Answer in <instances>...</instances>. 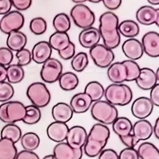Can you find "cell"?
<instances>
[{
	"label": "cell",
	"instance_id": "6da1fadb",
	"mask_svg": "<svg viewBox=\"0 0 159 159\" xmlns=\"http://www.w3.org/2000/svg\"><path fill=\"white\" fill-rule=\"evenodd\" d=\"M119 18L116 14L107 11L99 17V32L103 39V45L108 49H116L120 45L121 35L119 34Z\"/></svg>",
	"mask_w": 159,
	"mask_h": 159
},
{
	"label": "cell",
	"instance_id": "7a4b0ae2",
	"mask_svg": "<svg viewBox=\"0 0 159 159\" xmlns=\"http://www.w3.org/2000/svg\"><path fill=\"white\" fill-rule=\"evenodd\" d=\"M110 129L102 123L92 126L84 146V152L89 157H95L105 148L110 138Z\"/></svg>",
	"mask_w": 159,
	"mask_h": 159
},
{
	"label": "cell",
	"instance_id": "3957f363",
	"mask_svg": "<svg viewBox=\"0 0 159 159\" xmlns=\"http://www.w3.org/2000/svg\"><path fill=\"white\" fill-rule=\"evenodd\" d=\"M106 101L114 106H126L131 102L133 92L125 84H111L104 89Z\"/></svg>",
	"mask_w": 159,
	"mask_h": 159
},
{
	"label": "cell",
	"instance_id": "277c9868",
	"mask_svg": "<svg viewBox=\"0 0 159 159\" xmlns=\"http://www.w3.org/2000/svg\"><path fill=\"white\" fill-rule=\"evenodd\" d=\"M92 118L103 125H111L119 117L116 106L111 104L106 100L93 102L91 107Z\"/></svg>",
	"mask_w": 159,
	"mask_h": 159
},
{
	"label": "cell",
	"instance_id": "5b68a950",
	"mask_svg": "<svg viewBox=\"0 0 159 159\" xmlns=\"http://www.w3.org/2000/svg\"><path fill=\"white\" fill-rule=\"evenodd\" d=\"M26 114V107L19 101H7L0 105V120L5 123L22 121Z\"/></svg>",
	"mask_w": 159,
	"mask_h": 159
},
{
	"label": "cell",
	"instance_id": "8992f818",
	"mask_svg": "<svg viewBox=\"0 0 159 159\" xmlns=\"http://www.w3.org/2000/svg\"><path fill=\"white\" fill-rule=\"evenodd\" d=\"M26 96L33 105L38 108L46 107L51 100V93L46 85L42 82L31 84L26 90Z\"/></svg>",
	"mask_w": 159,
	"mask_h": 159
},
{
	"label": "cell",
	"instance_id": "52a82bcc",
	"mask_svg": "<svg viewBox=\"0 0 159 159\" xmlns=\"http://www.w3.org/2000/svg\"><path fill=\"white\" fill-rule=\"evenodd\" d=\"M112 129L127 147H134L138 143L132 134L131 121L127 117H118L112 123Z\"/></svg>",
	"mask_w": 159,
	"mask_h": 159
},
{
	"label": "cell",
	"instance_id": "ba28073f",
	"mask_svg": "<svg viewBox=\"0 0 159 159\" xmlns=\"http://www.w3.org/2000/svg\"><path fill=\"white\" fill-rule=\"evenodd\" d=\"M73 22L80 29H86L96 22V16L93 11L84 4H76L72 8L70 12Z\"/></svg>",
	"mask_w": 159,
	"mask_h": 159
},
{
	"label": "cell",
	"instance_id": "9c48e42d",
	"mask_svg": "<svg viewBox=\"0 0 159 159\" xmlns=\"http://www.w3.org/2000/svg\"><path fill=\"white\" fill-rule=\"evenodd\" d=\"M89 54L95 65L101 69L108 68L115 60V54L112 49L102 44H97L91 48Z\"/></svg>",
	"mask_w": 159,
	"mask_h": 159
},
{
	"label": "cell",
	"instance_id": "30bf717a",
	"mask_svg": "<svg viewBox=\"0 0 159 159\" xmlns=\"http://www.w3.org/2000/svg\"><path fill=\"white\" fill-rule=\"evenodd\" d=\"M63 73V65L56 58L50 57L42 64L41 69V78L44 82L52 84L58 81L61 75Z\"/></svg>",
	"mask_w": 159,
	"mask_h": 159
},
{
	"label": "cell",
	"instance_id": "8fae6325",
	"mask_svg": "<svg viewBox=\"0 0 159 159\" xmlns=\"http://www.w3.org/2000/svg\"><path fill=\"white\" fill-rule=\"evenodd\" d=\"M25 18L20 11H13L6 14L0 19V30L5 34L20 30L24 25Z\"/></svg>",
	"mask_w": 159,
	"mask_h": 159
},
{
	"label": "cell",
	"instance_id": "7c38bea8",
	"mask_svg": "<svg viewBox=\"0 0 159 159\" xmlns=\"http://www.w3.org/2000/svg\"><path fill=\"white\" fill-rule=\"evenodd\" d=\"M154 105L150 99L145 96L136 99L131 105V113L139 119H146L152 114Z\"/></svg>",
	"mask_w": 159,
	"mask_h": 159
},
{
	"label": "cell",
	"instance_id": "4fadbf2b",
	"mask_svg": "<svg viewBox=\"0 0 159 159\" xmlns=\"http://www.w3.org/2000/svg\"><path fill=\"white\" fill-rule=\"evenodd\" d=\"M143 52L150 57H159V34L155 31H150L145 34L142 39Z\"/></svg>",
	"mask_w": 159,
	"mask_h": 159
},
{
	"label": "cell",
	"instance_id": "5bb4252c",
	"mask_svg": "<svg viewBox=\"0 0 159 159\" xmlns=\"http://www.w3.org/2000/svg\"><path fill=\"white\" fill-rule=\"evenodd\" d=\"M136 19L142 25L156 24L157 26H159V9L150 6H143L136 12Z\"/></svg>",
	"mask_w": 159,
	"mask_h": 159
},
{
	"label": "cell",
	"instance_id": "9a60e30c",
	"mask_svg": "<svg viewBox=\"0 0 159 159\" xmlns=\"http://www.w3.org/2000/svg\"><path fill=\"white\" fill-rule=\"evenodd\" d=\"M88 133L84 127L74 126L69 129L66 143L73 149H83L87 139Z\"/></svg>",
	"mask_w": 159,
	"mask_h": 159
},
{
	"label": "cell",
	"instance_id": "2e32d148",
	"mask_svg": "<svg viewBox=\"0 0 159 159\" xmlns=\"http://www.w3.org/2000/svg\"><path fill=\"white\" fill-rule=\"evenodd\" d=\"M52 155L55 159H81L83 149H73L67 143L62 142L55 146Z\"/></svg>",
	"mask_w": 159,
	"mask_h": 159
},
{
	"label": "cell",
	"instance_id": "e0dca14e",
	"mask_svg": "<svg viewBox=\"0 0 159 159\" xmlns=\"http://www.w3.org/2000/svg\"><path fill=\"white\" fill-rule=\"evenodd\" d=\"M101 39L99 30L93 26L83 29L79 34V42L84 49H91L99 44Z\"/></svg>",
	"mask_w": 159,
	"mask_h": 159
},
{
	"label": "cell",
	"instance_id": "ac0fdd59",
	"mask_svg": "<svg viewBox=\"0 0 159 159\" xmlns=\"http://www.w3.org/2000/svg\"><path fill=\"white\" fill-rule=\"evenodd\" d=\"M69 129V126L66 123L54 121L48 126L46 133L50 140L59 143L66 140Z\"/></svg>",
	"mask_w": 159,
	"mask_h": 159
},
{
	"label": "cell",
	"instance_id": "d6986e66",
	"mask_svg": "<svg viewBox=\"0 0 159 159\" xmlns=\"http://www.w3.org/2000/svg\"><path fill=\"white\" fill-rule=\"evenodd\" d=\"M122 50L125 56L131 61L139 60L144 53L141 42L135 38L126 40L122 45Z\"/></svg>",
	"mask_w": 159,
	"mask_h": 159
},
{
	"label": "cell",
	"instance_id": "ffe728a7",
	"mask_svg": "<svg viewBox=\"0 0 159 159\" xmlns=\"http://www.w3.org/2000/svg\"><path fill=\"white\" fill-rule=\"evenodd\" d=\"M132 134L138 143L146 141L153 134V126L147 119H139L133 124Z\"/></svg>",
	"mask_w": 159,
	"mask_h": 159
},
{
	"label": "cell",
	"instance_id": "44dd1931",
	"mask_svg": "<svg viewBox=\"0 0 159 159\" xmlns=\"http://www.w3.org/2000/svg\"><path fill=\"white\" fill-rule=\"evenodd\" d=\"M52 49L48 42L41 41L35 44L32 49V61L38 65H42L51 57Z\"/></svg>",
	"mask_w": 159,
	"mask_h": 159
},
{
	"label": "cell",
	"instance_id": "7402d4cb",
	"mask_svg": "<svg viewBox=\"0 0 159 159\" xmlns=\"http://www.w3.org/2000/svg\"><path fill=\"white\" fill-rule=\"evenodd\" d=\"M135 82L139 89L145 91L150 90L158 84L155 72L150 68H142L140 74Z\"/></svg>",
	"mask_w": 159,
	"mask_h": 159
},
{
	"label": "cell",
	"instance_id": "603a6c76",
	"mask_svg": "<svg viewBox=\"0 0 159 159\" xmlns=\"http://www.w3.org/2000/svg\"><path fill=\"white\" fill-rule=\"evenodd\" d=\"M92 100L85 92H80L72 96L70 100V106L72 111L76 114H83L92 107Z\"/></svg>",
	"mask_w": 159,
	"mask_h": 159
},
{
	"label": "cell",
	"instance_id": "cb8c5ba5",
	"mask_svg": "<svg viewBox=\"0 0 159 159\" xmlns=\"http://www.w3.org/2000/svg\"><path fill=\"white\" fill-rule=\"evenodd\" d=\"M73 111L69 104L66 103H58L52 108V116L54 121L67 123L73 116Z\"/></svg>",
	"mask_w": 159,
	"mask_h": 159
},
{
	"label": "cell",
	"instance_id": "d4e9b609",
	"mask_svg": "<svg viewBox=\"0 0 159 159\" xmlns=\"http://www.w3.org/2000/svg\"><path fill=\"white\" fill-rule=\"evenodd\" d=\"M127 68L123 62H115L108 67L107 77L112 84H122L127 80Z\"/></svg>",
	"mask_w": 159,
	"mask_h": 159
},
{
	"label": "cell",
	"instance_id": "484cf974",
	"mask_svg": "<svg viewBox=\"0 0 159 159\" xmlns=\"http://www.w3.org/2000/svg\"><path fill=\"white\" fill-rule=\"evenodd\" d=\"M27 44V37L20 30L10 33L7 39V46L11 51H18L25 48Z\"/></svg>",
	"mask_w": 159,
	"mask_h": 159
},
{
	"label": "cell",
	"instance_id": "4316f807",
	"mask_svg": "<svg viewBox=\"0 0 159 159\" xmlns=\"http://www.w3.org/2000/svg\"><path fill=\"white\" fill-rule=\"evenodd\" d=\"M48 42L52 49L59 52V51L64 50L69 46V44L71 43V40L67 33L56 31L49 37Z\"/></svg>",
	"mask_w": 159,
	"mask_h": 159
},
{
	"label": "cell",
	"instance_id": "83f0119b",
	"mask_svg": "<svg viewBox=\"0 0 159 159\" xmlns=\"http://www.w3.org/2000/svg\"><path fill=\"white\" fill-rule=\"evenodd\" d=\"M118 30L119 34L128 38H134L140 32L139 24L133 20H124L119 22Z\"/></svg>",
	"mask_w": 159,
	"mask_h": 159
},
{
	"label": "cell",
	"instance_id": "f1b7e54d",
	"mask_svg": "<svg viewBox=\"0 0 159 159\" xmlns=\"http://www.w3.org/2000/svg\"><path fill=\"white\" fill-rule=\"evenodd\" d=\"M58 82L62 90L65 92H70L77 88L79 84V78L73 72H66L61 75Z\"/></svg>",
	"mask_w": 159,
	"mask_h": 159
},
{
	"label": "cell",
	"instance_id": "f546056e",
	"mask_svg": "<svg viewBox=\"0 0 159 159\" xmlns=\"http://www.w3.org/2000/svg\"><path fill=\"white\" fill-rule=\"evenodd\" d=\"M18 153L15 143L11 139H0V159H15Z\"/></svg>",
	"mask_w": 159,
	"mask_h": 159
},
{
	"label": "cell",
	"instance_id": "4dcf8cb0",
	"mask_svg": "<svg viewBox=\"0 0 159 159\" xmlns=\"http://www.w3.org/2000/svg\"><path fill=\"white\" fill-rule=\"evenodd\" d=\"M139 158L141 159H159L158 149L155 145L148 142L141 143L137 150Z\"/></svg>",
	"mask_w": 159,
	"mask_h": 159
},
{
	"label": "cell",
	"instance_id": "1f68e13d",
	"mask_svg": "<svg viewBox=\"0 0 159 159\" xmlns=\"http://www.w3.org/2000/svg\"><path fill=\"white\" fill-rule=\"evenodd\" d=\"M7 81L11 84H15L22 81L25 77V71L23 67L18 64L10 65L7 67Z\"/></svg>",
	"mask_w": 159,
	"mask_h": 159
},
{
	"label": "cell",
	"instance_id": "d6a6232c",
	"mask_svg": "<svg viewBox=\"0 0 159 159\" xmlns=\"http://www.w3.org/2000/svg\"><path fill=\"white\" fill-rule=\"evenodd\" d=\"M84 92L90 96L92 102H96L104 96V88L99 82L92 81L86 85Z\"/></svg>",
	"mask_w": 159,
	"mask_h": 159
},
{
	"label": "cell",
	"instance_id": "836d02e7",
	"mask_svg": "<svg viewBox=\"0 0 159 159\" xmlns=\"http://www.w3.org/2000/svg\"><path fill=\"white\" fill-rule=\"evenodd\" d=\"M22 137V130L15 123H7L1 130V138L11 139L14 143L19 141Z\"/></svg>",
	"mask_w": 159,
	"mask_h": 159
},
{
	"label": "cell",
	"instance_id": "e575fe53",
	"mask_svg": "<svg viewBox=\"0 0 159 159\" xmlns=\"http://www.w3.org/2000/svg\"><path fill=\"white\" fill-rule=\"evenodd\" d=\"M21 144L24 150L34 151L38 148L40 145V138L36 133L28 132L21 137Z\"/></svg>",
	"mask_w": 159,
	"mask_h": 159
},
{
	"label": "cell",
	"instance_id": "d590c367",
	"mask_svg": "<svg viewBox=\"0 0 159 159\" xmlns=\"http://www.w3.org/2000/svg\"><path fill=\"white\" fill-rule=\"evenodd\" d=\"M52 25L57 32L67 33L71 28L70 18L65 13H60L53 18Z\"/></svg>",
	"mask_w": 159,
	"mask_h": 159
},
{
	"label": "cell",
	"instance_id": "8d00e7d4",
	"mask_svg": "<svg viewBox=\"0 0 159 159\" xmlns=\"http://www.w3.org/2000/svg\"><path fill=\"white\" fill-rule=\"evenodd\" d=\"M89 61L88 54L84 52H80L72 58L71 66L72 69L76 72H81L84 70L89 65Z\"/></svg>",
	"mask_w": 159,
	"mask_h": 159
},
{
	"label": "cell",
	"instance_id": "74e56055",
	"mask_svg": "<svg viewBox=\"0 0 159 159\" xmlns=\"http://www.w3.org/2000/svg\"><path fill=\"white\" fill-rule=\"evenodd\" d=\"M26 114L25 118L22 119V122L27 125H34L41 120L42 112L40 108L34 105L26 106Z\"/></svg>",
	"mask_w": 159,
	"mask_h": 159
},
{
	"label": "cell",
	"instance_id": "f35d334b",
	"mask_svg": "<svg viewBox=\"0 0 159 159\" xmlns=\"http://www.w3.org/2000/svg\"><path fill=\"white\" fill-rule=\"evenodd\" d=\"M123 63L127 68V76L126 81H135L137 78L139 77V74H140V71H141V68L139 65V64L135 61H131V60L129 59L123 61Z\"/></svg>",
	"mask_w": 159,
	"mask_h": 159
},
{
	"label": "cell",
	"instance_id": "ab89813d",
	"mask_svg": "<svg viewBox=\"0 0 159 159\" xmlns=\"http://www.w3.org/2000/svg\"><path fill=\"white\" fill-rule=\"evenodd\" d=\"M30 29L34 35H42L47 30V22L41 17L33 18L30 23Z\"/></svg>",
	"mask_w": 159,
	"mask_h": 159
},
{
	"label": "cell",
	"instance_id": "60d3db41",
	"mask_svg": "<svg viewBox=\"0 0 159 159\" xmlns=\"http://www.w3.org/2000/svg\"><path fill=\"white\" fill-rule=\"evenodd\" d=\"M15 95V89L11 84L7 81L0 82V102L10 101Z\"/></svg>",
	"mask_w": 159,
	"mask_h": 159
},
{
	"label": "cell",
	"instance_id": "b9f144b4",
	"mask_svg": "<svg viewBox=\"0 0 159 159\" xmlns=\"http://www.w3.org/2000/svg\"><path fill=\"white\" fill-rule=\"evenodd\" d=\"M16 57L18 59V65L24 67L30 65L32 61V54L31 52L28 49H21L16 52Z\"/></svg>",
	"mask_w": 159,
	"mask_h": 159
},
{
	"label": "cell",
	"instance_id": "7bdbcfd3",
	"mask_svg": "<svg viewBox=\"0 0 159 159\" xmlns=\"http://www.w3.org/2000/svg\"><path fill=\"white\" fill-rule=\"evenodd\" d=\"M14 59L13 52L7 47L0 48V65L7 67Z\"/></svg>",
	"mask_w": 159,
	"mask_h": 159
},
{
	"label": "cell",
	"instance_id": "ee69618b",
	"mask_svg": "<svg viewBox=\"0 0 159 159\" xmlns=\"http://www.w3.org/2000/svg\"><path fill=\"white\" fill-rule=\"evenodd\" d=\"M119 159H140L134 147H126L118 154Z\"/></svg>",
	"mask_w": 159,
	"mask_h": 159
},
{
	"label": "cell",
	"instance_id": "f6af8a7d",
	"mask_svg": "<svg viewBox=\"0 0 159 159\" xmlns=\"http://www.w3.org/2000/svg\"><path fill=\"white\" fill-rule=\"evenodd\" d=\"M58 54H59V56L61 57V59L65 60V61L72 59L74 57V55L76 54V47H75L74 43L71 42L69 46L66 49H64V50L59 51Z\"/></svg>",
	"mask_w": 159,
	"mask_h": 159
},
{
	"label": "cell",
	"instance_id": "bcb514c9",
	"mask_svg": "<svg viewBox=\"0 0 159 159\" xmlns=\"http://www.w3.org/2000/svg\"><path fill=\"white\" fill-rule=\"evenodd\" d=\"M12 6L18 11H26L32 5V0H11Z\"/></svg>",
	"mask_w": 159,
	"mask_h": 159
},
{
	"label": "cell",
	"instance_id": "7dc6e473",
	"mask_svg": "<svg viewBox=\"0 0 159 159\" xmlns=\"http://www.w3.org/2000/svg\"><path fill=\"white\" fill-rule=\"evenodd\" d=\"M98 159H119L117 152L112 149H103L101 153L99 154Z\"/></svg>",
	"mask_w": 159,
	"mask_h": 159
},
{
	"label": "cell",
	"instance_id": "c3c4849f",
	"mask_svg": "<svg viewBox=\"0 0 159 159\" xmlns=\"http://www.w3.org/2000/svg\"><path fill=\"white\" fill-rule=\"evenodd\" d=\"M150 101L156 107H159V84L154 86L153 89H150Z\"/></svg>",
	"mask_w": 159,
	"mask_h": 159
},
{
	"label": "cell",
	"instance_id": "681fc988",
	"mask_svg": "<svg viewBox=\"0 0 159 159\" xmlns=\"http://www.w3.org/2000/svg\"><path fill=\"white\" fill-rule=\"evenodd\" d=\"M15 159H40V157L34 151L24 150L18 153Z\"/></svg>",
	"mask_w": 159,
	"mask_h": 159
},
{
	"label": "cell",
	"instance_id": "f907efd6",
	"mask_svg": "<svg viewBox=\"0 0 159 159\" xmlns=\"http://www.w3.org/2000/svg\"><path fill=\"white\" fill-rule=\"evenodd\" d=\"M103 5L110 11H115L121 6L122 0H102Z\"/></svg>",
	"mask_w": 159,
	"mask_h": 159
},
{
	"label": "cell",
	"instance_id": "816d5d0a",
	"mask_svg": "<svg viewBox=\"0 0 159 159\" xmlns=\"http://www.w3.org/2000/svg\"><path fill=\"white\" fill-rule=\"evenodd\" d=\"M12 3L11 0H0V15H4L11 11Z\"/></svg>",
	"mask_w": 159,
	"mask_h": 159
},
{
	"label": "cell",
	"instance_id": "f5cc1de1",
	"mask_svg": "<svg viewBox=\"0 0 159 159\" xmlns=\"http://www.w3.org/2000/svg\"><path fill=\"white\" fill-rule=\"evenodd\" d=\"M7 79V67L0 65V82H4Z\"/></svg>",
	"mask_w": 159,
	"mask_h": 159
},
{
	"label": "cell",
	"instance_id": "db71d44e",
	"mask_svg": "<svg viewBox=\"0 0 159 159\" xmlns=\"http://www.w3.org/2000/svg\"><path fill=\"white\" fill-rule=\"evenodd\" d=\"M153 134L156 137V139H159V118L156 119L154 126L153 127Z\"/></svg>",
	"mask_w": 159,
	"mask_h": 159
},
{
	"label": "cell",
	"instance_id": "11a10c76",
	"mask_svg": "<svg viewBox=\"0 0 159 159\" xmlns=\"http://www.w3.org/2000/svg\"><path fill=\"white\" fill-rule=\"evenodd\" d=\"M147 2L153 6H157L159 4V0H147Z\"/></svg>",
	"mask_w": 159,
	"mask_h": 159
},
{
	"label": "cell",
	"instance_id": "9f6ffc18",
	"mask_svg": "<svg viewBox=\"0 0 159 159\" xmlns=\"http://www.w3.org/2000/svg\"><path fill=\"white\" fill-rule=\"evenodd\" d=\"M72 2H75V3H78V4H83L84 2H85L86 1H88V0H72Z\"/></svg>",
	"mask_w": 159,
	"mask_h": 159
},
{
	"label": "cell",
	"instance_id": "6f0895ef",
	"mask_svg": "<svg viewBox=\"0 0 159 159\" xmlns=\"http://www.w3.org/2000/svg\"><path fill=\"white\" fill-rule=\"evenodd\" d=\"M42 159H55V157H53V155H51V154H49V155H46L43 157Z\"/></svg>",
	"mask_w": 159,
	"mask_h": 159
},
{
	"label": "cell",
	"instance_id": "680465c9",
	"mask_svg": "<svg viewBox=\"0 0 159 159\" xmlns=\"http://www.w3.org/2000/svg\"><path fill=\"white\" fill-rule=\"evenodd\" d=\"M88 1H89L92 3H99V2H101L102 0H88Z\"/></svg>",
	"mask_w": 159,
	"mask_h": 159
},
{
	"label": "cell",
	"instance_id": "91938a15",
	"mask_svg": "<svg viewBox=\"0 0 159 159\" xmlns=\"http://www.w3.org/2000/svg\"><path fill=\"white\" fill-rule=\"evenodd\" d=\"M155 75H156V78H157V81H159V69H157V71L155 72Z\"/></svg>",
	"mask_w": 159,
	"mask_h": 159
}]
</instances>
